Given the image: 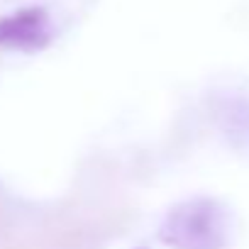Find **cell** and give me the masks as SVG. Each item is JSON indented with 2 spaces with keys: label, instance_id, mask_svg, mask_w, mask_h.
<instances>
[{
  "label": "cell",
  "instance_id": "obj_2",
  "mask_svg": "<svg viewBox=\"0 0 249 249\" xmlns=\"http://www.w3.org/2000/svg\"><path fill=\"white\" fill-rule=\"evenodd\" d=\"M52 37H54L52 18L42 5L20 8L0 18V49L37 54L49 47Z\"/></svg>",
  "mask_w": 249,
  "mask_h": 249
},
{
  "label": "cell",
  "instance_id": "obj_3",
  "mask_svg": "<svg viewBox=\"0 0 249 249\" xmlns=\"http://www.w3.org/2000/svg\"><path fill=\"white\" fill-rule=\"evenodd\" d=\"M135 249H149V247H144V244H142V247H135Z\"/></svg>",
  "mask_w": 249,
  "mask_h": 249
},
{
  "label": "cell",
  "instance_id": "obj_1",
  "mask_svg": "<svg viewBox=\"0 0 249 249\" xmlns=\"http://www.w3.org/2000/svg\"><path fill=\"white\" fill-rule=\"evenodd\" d=\"M234 215L227 203L213 196H193L171 205L157 230L169 249H230Z\"/></svg>",
  "mask_w": 249,
  "mask_h": 249
}]
</instances>
